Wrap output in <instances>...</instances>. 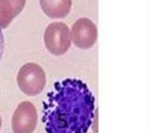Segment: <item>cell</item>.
Masks as SVG:
<instances>
[{
	"label": "cell",
	"mask_w": 150,
	"mask_h": 133,
	"mask_svg": "<svg viewBox=\"0 0 150 133\" xmlns=\"http://www.w3.org/2000/svg\"><path fill=\"white\" fill-rule=\"evenodd\" d=\"M43 41L50 54L55 56L63 55L70 48V29L63 22H53L47 26L43 34Z\"/></svg>",
	"instance_id": "obj_3"
},
{
	"label": "cell",
	"mask_w": 150,
	"mask_h": 133,
	"mask_svg": "<svg viewBox=\"0 0 150 133\" xmlns=\"http://www.w3.org/2000/svg\"><path fill=\"white\" fill-rule=\"evenodd\" d=\"M4 49H5V38H4L2 30L0 29V62H1V58L4 56Z\"/></svg>",
	"instance_id": "obj_8"
},
{
	"label": "cell",
	"mask_w": 150,
	"mask_h": 133,
	"mask_svg": "<svg viewBox=\"0 0 150 133\" xmlns=\"http://www.w3.org/2000/svg\"><path fill=\"white\" fill-rule=\"evenodd\" d=\"M42 12L50 19L66 18L71 8V0H39Z\"/></svg>",
	"instance_id": "obj_7"
},
{
	"label": "cell",
	"mask_w": 150,
	"mask_h": 133,
	"mask_svg": "<svg viewBox=\"0 0 150 133\" xmlns=\"http://www.w3.org/2000/svg\"><path fill=\"white\" fill-rule=\"evenodd\" d=\"M95 116V97L77 78L54 83L42 105L46 133H87Z\"/></svg>",
	"instance_id": "obj_1"
},
{
	"label": "cell",
	"mask_w": 150,
	"mask_h": 133,
	"mask_svg": "<svg viewBox=\"0 0 150 133\" xmlns=\"http://www.w3.org/2000/svg\"><path fill=\"white\" fill-rule=\"evenodd\" d=\"M19 89L27 96H36L42 92L46 85V74L36 63L23 64L16 76Z\"/></svg>",
	"instance_id": "obj_2"
},
{
	"label": "cell",
	"mask_w": 150,
	"mask_h": 133,
	"mask_svg": "<svg viewBox=\"0 0 150 133\" xmlns=\"http://www.w3.org/2000/svg\"><path fill=\"white\" fill-rule=\"evenodd\" d=\"M0 128H1V117H0Z\"/></svg>",
	"instance_id": "obj_9"
},
{
	"label": "cell",
	"mask_w": 150,
	"mask_h": 133,
	"mask_svg": "<svg viewBox=\"0 0 150 133\" xmlns=\"http://www.w3.org/2000/svg\"><path fill=\"white\" fill-rule=\"evenodd\" d=\"M38 124V112L30 102L20 103L12 117L13 133H33Z\"/></svg>",
	"instance_id": "obj_4"
},
{
	"label": "cell",
	"mask_w": 150,
	"mask_h": 133,
	"mask_svg": "<svg viewBox=\"0 0 150 133\" xmlns=\"http://www.w3.org/2000/svg\"><path fill=\"white\" fill-rule=\"evenodd\" d=\"M26 5V0H0V29L9 26Z\"/></svg>",
	"instance_id": "obj_6"
},
{
	"label": "cell",
	"mask_w": 150,
	"mask_h": 133,
	"mask_svg": "<svg viewBox=\"0 0 150 133\" xmlns=\"http://www.w3.org/2000/svg\"><path fill=\"white\" fill-rule=\"evenodd\" d=\"M70 37L77 48L89 49L96 43L97 28L91 20L87 18H80L74 22L70 29Z\"/></svg>",
	"instance_id": "obj_5"
}]
</instances>
